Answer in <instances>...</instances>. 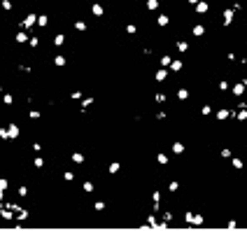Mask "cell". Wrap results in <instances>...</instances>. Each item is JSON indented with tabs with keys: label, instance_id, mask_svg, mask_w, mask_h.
Here are the masks:
<instances>
[{
	"label": "cell",
	"instance_id": "cell-1",
	"mask_svg": "<svg viewBox=\"0 0 247 231\" xmlns=\"http://www.w3.org/2000/svg\"><path fill=\"white\" fill-rule=\"evenodd\" d=\"M245 82H240V84H236V87H233V96H243V94H245Z\"/></svg>",
	"mask_w": 247,
	"mask_h": 231
},
{
	"label": "cell",
	"instance_id": "cell-2",
	"mask_svg": "<svg viewBox=\"0 0 247 231\" xmlns=\"http://www.w3.org/2000/svg\"><path fill=\"white\" fill-rule=\"evenodd\" d=\"M196 12H198V14H205V12H208V2L198 0V2H196Z\"/></svg>",
	"mask_w": 247,
	"mask_h": 231
},
{
	"label": "cell",
	"instance_id": "cell-3",
	"mask_svg": "<svg viewBox=\"0 0 247 231\" xmlns=\"http://www.w3.org/2000/svg\"><path fill=\"white\" fill-rule=\"evenodd\" d=\"M231 21H233V12L224 9V26H231Z\"/></svg>",
	"mask_w": 247,
	"mask_h": 231
},
{
	"label": "cell",
	"instance_id": "cell-4",
	"mask_svg": "<svg viewBox=\"0 0 247 231\" xmlns=\"http://www.w3.org/2000/svg\"><path fill=\"white\" fill-rule=\"evenodd\" d=\"M193 35H196V37H201V35H205V26H201V24H196V26H193Z\"/></svg>",
	"mask_w": 247,
	"mask_h": 231
},
{
	"label": "cell",
	"instance_id": "cell-5",
	"mask_svg": "<svg viewBox=\"0 0 247 231\" xmlns=\"http://www.w3.org/2000/svg\"><path fill=\"white\" fill-rule=\"evenodd\" d=\"M170 70H173V72H180V70H182V61H177V59L170 61Z\"/></svg>",
	"mask_w": 247,
	"mask_h": 231
},
{
	"label": "cell",
	"instance_id": "cell-6",
	"mask_svg": "<svg viewBox=\"0 0 247 231\" xmlns=\"http://www.w3.org/2000/svg\"><path fill=\"white\" fill-rule=\"evenodd\" d=\"M228 114H231V110H219V112H217V119L224 122V119H228Z\"/></svg>",
	"mask_w": 247,
	"mask_h": 231
},
{
	"label": "cell",
	"instance_id": "cell-7",
	"mask_svg": "<svg viewBox=\"0 0 247 231\" xmlns=\"http://www.w3.org/2000/svg\"><path fill=\"white\" fill-rule=\"evenodd\" d=\"M173 152H175V154H182V152H184V145H182V142H173Z\"/></svg>",
	"mask_w": 247,
	"mask_h": 231
},
{
	"label": "cell",
	"instance_id": "cell-8",
	"mask_svg": "<svg viewBox=\"0 0 247 231\" xmlns=\"http://www.w3.org/2000/svg\"><path fill=\"white\" fill-rule=\"evenodd\" d=\"M203 224V215H193V220H191V227H201Z\"/></svg>",
	"mask_w": 247,
	"mask_h": 231
},
{
	"label": "cell",
	"instance_id": "cell-9",
	"mask_svg": "<svg viewBox=\"0 0 247 231\" xmlns=\"http://www.w3.org/2000/svg\"><path fill=\"white\" fill-rule=\"evenodd\" d=\"M177 98H180V100H186V98H189V91H186V89H180V91H177Z\"/></svg>",
	"mask_w": 247,
	"mask_h": 231
},
{
	"label": "cell",
	"instance_id": "cell-10",
	"mask_svg": "<svg viewBox=\"0 0 247 231\" xmlns=\"http://www.w3.org/2000/svg\"><path fill=\"white\" fill-rule=\"evenodd\" d=\"M177 49H180V51H186V49H189V42L180 40V42H177Z\"/></svg>",
	"mask_w": 247,
	"mask_h": 231
},
{
	"label": "cell",
	"instance_id": "cell-11",
	"mask_svg": "<svg viewBox=\"0 0 247 231\" xmlns=\"http://www.w3.org/2000/svg\"><path fill=\"white\" fill-rule=\"evenodd\" d=\"M168 21H170V19H168L166 14H161V16H158V26H168Z\"/></svg>",
	"mask_w": 247,
	"mask_h": 231
},
{
	"label": "cell",
	"instance_id": "cell-12",
	"mask_svg": "<svg viewBox=\"0 0 247 231\" xmlns=\"http://www.w3.org/2000/svg\"><path fill=\"white\" fill-rule=\"evenodd\" d=\"M166 77H168V72H166V70H158V72H156V79H158V82H163Z\"/></svg>",
	"mask_w": 247,
	"mask_h": 231
},
{
	"label": "cell",
	"instance_id": "cell-13",
	"mask_svg": "<svg viewBox=\"0 0 247 231\" xmlns=\"http://www.w3.org/2000/svg\"><path fill=\"white\" fill-rule=\"evenodd\" d=\"M201 114H205V117H208V114H212V107H210V105H203V110H201Z\"/></svg>",
	"mask_w": 247,
	"mask_h": 231
},
{
	"label": "cell",
	"instance_id": "cell-14",
	"mask_svg": "<svg viewBox=\"0 0 247 231\" xmlns=\"http://www.w3.org/2000/svg\"><path fill=\"white\" fill-rule=\"evenodd\" d=\"M168 189H170V192H177V189H180V182H177V180H173V182H170V187H168Z\"/></svg>",
	"mask_w": 247,
	"mask_h": 231
},
{
	"label": "cell",
	"instance_id": "cell-15",
	"mask_svg": "<svg viewBox=\"0 0 247 231\" xmlns=\"http://www.w3.org/2000/svg\"><path fill=\"white\" fill-rule=\"evenodd\" d=\"M156 7H158V0H149L147 2V9H156Z\"/></svg>",
	"mask_w": 247,
	"mask_h": 231
},
{
	"label": "cell",
	"instance_id": "cell-16",
	"mask_svg": "<svg viewBox=\"0 0 247 231\" xmlns=\"http://www.w3.org/2000/svg\"><path fill=\"white\" fill-rule=\"evenodd\" d=\"M219 89H221V91H228V82L221 79V82H219Z\"/></svg>",
	"mask_w": 247,
	"mask_h": 231
},
{
	"label": "cell",
	"instance_id": "cell-17",
	"mask_svg": "<svg viewBox=\"0 0 247 231\" xmlns=\"http://www.w3.org/2000/svg\"><path fill=\"white\" fill-rule=\"evenodd\" d=\"M156 161H158V164H168V157H166V154H158Z\"/></svg>",
	"mask_w": 247,
	"mask_h": 231
},
{
	"label": "cell",
	"instance_id": "cell-18",
	"mask_svg": "<svg viewBox=\"0 0 247 231\" xmlns=\"http://www.w3.org/2000/svg\"><path fill=\"white\" fill-rule=\"evenodd\" d=\"M231 164H233V168H243V161L240 159H231Z\"/></svg>",
	"mask_w": 247,
	"mask_h": 231
},
{
	"label": "cell",
	"instance_id": "cell-19",
	"mask_svg": "<svg viewBox=\"0 0 247 231\" xmlns=\"http://www.w3.org/2000/svg\"><path fill=\"white\" fill-rule=\"evenodd\" d=\"M238 119L245 122V119H247V110H240V112H238Z\"/></svg>",
	"mask_w": 247,
	"mask_h": 231
},
{
	"label": "cell",
	"instance_id": "cell-20",
	"mask_svg": "<svg viewBox=\"0 0 247 231\" xmlns=\"http://www.w3.org/2000/svg\"><path fill=\"white\" fill-rule=\"evenodd\" d=\"M191 220H193V212H186V215H184V222H186V224H191Z\"/></svg>",
	"mask_w": 247,
	"mask_h": 231
},
{
	"label": "cell",
	"instance_id": "cell-21",
	"mask_svg": "<svg viewBox=\"0 0 247 231\" xmlns=\"http://www.w3.org/2000/svg\"><path fill=\"white\" fill-rule=\"evenodd\" d=\"M189 2H191V5H196V2H198V0H189Z\"/></svg>",
	"mask_w": 247,
	"mask_h": 231
},
{
	"label": "cell",
	"instance_id": "cell-22",
	"mask_svg": "<svg viewBox=\"0 0 247 231\" xmlns=\"http://www.w3.org/2000/svg\"><path fill=\"white\" fill-rule=\"evenodd\" d=\"M243 82H245V87H247V79H243Z\"/></svg>",
	"mask_w": 247,
	"mask_h": 231
}]
</instances>
